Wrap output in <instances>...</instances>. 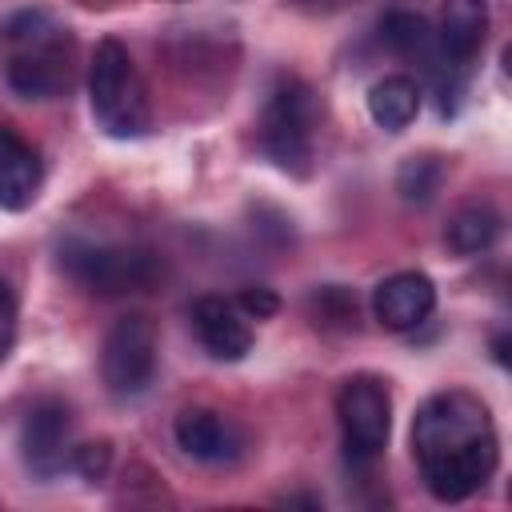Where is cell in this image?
<instances>
[{
	"label": "cell",
	"mask_w": 512,
	"mask_h": 512,
	"mask_svg": "<svg viewBox=\"0 0 512 512\" xmlns=\"http://www.w3.org/2000/svg\"><path fill=\"white\" fill-rule=\"evenodd\" d=\"M436 308V284L424 272H396L376 284L372 312L388 332H412L420 328Z\"/></svg>",
	"instance_id": "obj_8"
},
{
	"label": "cell",
	"mask_w": 512,
	"mask_h": 512,
	"mask_svg": "<svg viewBox=\"0 0 512 512\" xmlns=\"http://www.w3.org/2000/svg\"><path fill=\"white\" fill-rule=\"evenodd\" d=\"M100 376L116 400H136L156 376V324L144 312H128L112 324L100 352Z\"/></svg>",
	"instance_id": "obj_5"
},
{
	"label": "cell",
	"mask_w": 512,
	"mask_h": 512,
	"mask_svg": "<svg viewBox=\"0 0 512 512\" xmlns=\"http://www.w3.org/2000/svg\"><path fill=\"white\" fill-rule=\"evenodd\" d=\"M72 420L68 408L60 400H40L20 432V448H24V464L32 468V476L52 480L56 472H64V464L72 460Z\"/></svg>",
	"instance_id": "obj_7"
},
{
	"label": "cell",
	"mask_w": 512,
	"mask_h": 512,
	"mask_svg": "<svg viewBox=\"0 0 512 512\" xmlns=\"http://www.w3.org/2000/svg\"><path fill=\"white\" fill-rule=\"evenodd\" d=\"M380 36L396 56H432V28L420 12H408V8L388 12L380 24Z\"/></svg>",
	"instance_id": "obj_16"
},
{
	"label": "cell",
	"mask_w": 512,
	"mask_h": 512,
	"mask_svg": "<svg viewBox=\"0 0 512 512\" xmlns=\"http://www.w3.org/2000/svg\"><path fill=\"white\" fill-rule=\"evenodd\" d=\"M40 192V156L8 124H0V208L24 212Z\"/></svg>",
	"instance_id": "obj_11"
},
{
	"label": "cell",
	"mask_w": 512,
	"mask_h": 512,
	"mask_svg": "<svg viewBox=\"0 0 512 512\" xmlns=\"http://www.w3.org/2000/svg\"><path fill=\"white\" fill-rule=\"evenodd\" d=\"M8 84L24 100H48L68 88V48L48 52H12L8 60Z\"/></svg>",
	"instance_id": "obj_13"
},
{
	"label": "cell",
	"mask_w": 512,
	"mask_h": 512,
	"mask_svg": "<svg viewBox=\"0 0 512 512\" xmlns=\"http://www.w3.org/2000/svg\"><path fill=\"white\" fill-rule=\"evenodd\" d=\"M444 184V160L424 152V156H408L396 172V192L404 204H428Z\"/></svg>",
	"instance_id": "obj_17"
},
{
	"label": "cell",
	"mask_w": 512,
	"mask_h": 512,
	"mask_svg": "<svg viewBox=\"0 0 512 512\" xmlns=\"http://www.w3.org/2000/svg\"><path fill=\"white\" fill-rule=\"evenodd\" d=\"M12 340H16V296L12 284L0 276V364L12 352Z\"/></svg>",
	"instance_id": "obj_20"
},
{
	"label": "cell",
	"mask_w": 512,
	"mask_h": 512,
	"mask_svg": "<svg viewBox=\"0 0 512 512\" xmlns=\"http://www.w3.org/2000/svg\"><path fill=\"white\" fill-rule=\"evenodd\" d=\"M336 416L344 428V448L352 464H372L392 432V400L384 380L376 376H352L336 396Z\"/></svg>",
	"instance_id": "obj_6"
},
{
	"label": "cell",
	"mask_w": 512,
	"mask_h": 512,
	"mask_svg": "<svg viewBox=\"0 0 512 512\" xmlns=\"http://www.w3.org/2000/svg\"><path fill=\"white\" fill-rule=\"evenodd\" d=\"M312 304L320 308L324 324H348V320H356V300L344 288H320V296Z\"/></svg>",
	"instance_id": "obj_18"
},
{
	"label": "cell",
	"mask_w": 512,
	"mask_h": 512,
	"mask_svg": "<svg viewBox=\"0 0 512 512\" xmlns=\"http://www.w3.org/2000/svg\"><path fill=\"white\" fill-rule=\"evenodd\" d=\"M412 452L436 500H468L488 484L500 460L488 404L464 388L428 396L412 420Z\"/></svg>",
	"instance_id": "obj_1"
},
{
	"label": "cell",
	"mask_w": 512,
	"mask_h": 512,
	"mask_svg": "<svg viewBox=\"0 0 512 512\" xmlns=\"http://www.w3.org/2000/svg\"><path fill=\"white\" fill-rule=\"evenodd\" d=\"M368 112H372V120L380 128L404 132L416 120V112H420V84L412 76H404V72L376 80L368 88Z\"/></svg>",
	"instance_id": "obj_14"
},
{
	"label": "cell",
	"mask_w": 512,
	"mask_h": 512,
	"mask_svg": "<svg viewBox=\"0 0 512 512\" xmlns=\"http://www.w3.org/2000/svg\"><path fill=\"white\" fill-rule=\"evenodd\" d=\"M192 328L208 356L216 360H244L252 352V328L240 304L224 296H200L192 304Z\"/></svg>",
	"instance_id": "obj_9"
},
{
	"label": "cell",
	"mask_w": 512,
	"mask_h": 512,
	"mask_svg": "<svg viewBox=\"0 0 512 512\" xmlns=\"http://www.w3.org/2000/svg\"><path fill=\"white\" fill-rule=\"evenodd\" d=\"M504 348H508V340L500 336V340H496V360H500V364H508V352H504Z\"/></svg>",
	"instance_id": "obj_22"
},
{
	"label": "cell",
	"mask_w": 512,
	"mask_h": 512,
	"mask_svg": "<svg viewBox=\"0 0 512 512\" xmlns=\"http://www.w3.org/2000/svg\"><path fill=\"white\" fill-rule=\"evenodd\" d=\"M236 304H240L244 316H256V320H264V316H272V312L280 308V300H276L268 288H244Z\"/></svg>",
	"instance_id": "obj_21"
},
{
	"label": "cell",
	"mask_w": 512,
	"mask_h": 512,
	"mask_svg": "<svg viewBox=\"0 0 512 512\" xmlns=\"http://www.w3.org/2000/svg\"><path fill=\"white\" fill-rule=\"evenodd\" d=\"M488 36V4L484 0H444L440 8V48L448 64L464 68Z\"/></svg>",
	"instance_id": "obj_12"
},
{
	"label": "cell",
	"mask_w": 512,
	"mask_h": 512,
	"mask_svg": "<svg viewBox=\"0 0 512 512\" xmlns=\"http://www.w3.org/2000/svg\"><path fill=\"white\" fill-rule=\"evenodd\" d=\"M176 444L192 456V460H204V464H232L240 452H244V432L212 412V408H184L176 416Z\"/></svg>",
	"instance_id": "obj_10"
},
{
	"label": "cell",
	"mask_w": 512,
	"mask_h": 512,
	"mask_svg": "<svg viewBox=\"0 0 512 512\" xmlns=\"http://www.w3.org/2000/svg\"><path fill=\"white\" fill-rule=\"evenodd\" d=\"M60 268L92 296H128L144 292L160 264L144 248H116V244H92V240H64L60 244Z\"/></svg>",
	"instance_id": "obj_4"
},
{
	"label": "cell",
	"mask_w": 512,
	"mask_h": 512,
	"mask_svg": "<svg viewBox=\"0 0 512 512\" xmlns=\"http://www.w3.org/2000/svg\"><path fill=\"white\" fill-rule=\"evenodd\" d=\"M316 96L304 80L284 76L264 104L260 116V148L264 156L292 176H308L312 168V132H316Z\"/></svg>",
	"instance_id": "obj_3"
},
{
	"label": "cell",
	"mask_w": 512,
	"mask_h": 512,
	"mask_svg": "<svg viewBox=\"0 0 512 512\" xmlns=\"http://www.w3.org/2000/svg\"><path fill=\"white\" fill-rule=\"evenodd\" d=\"M108 460H112V448L100 440V444H80L72 448V468L84 476V480H100L108 472Z\"/></svg>",
	"instance_id": "obj_19"
},
{
	"label": "cell",
	"mask_w": 512,
	"mask_h": 512,
	"mask_svg": "<svg viewBox=\"0 0 512 512\" xmlns=\"http://www.w3.org/2000/svg\"><path fill=\"white\" fill-rule=\"evenodd\" d=\"M496 236H500V216H496V208H488V204H468V208H460V212L448 220V232H444V240H448V248H452L456 256H480V252H488V248L496 244Z\"/></svg>",
	"instance_id": "obj_15"
},
{
	"label": "cell",
	"mask_w": 512,
	"mask_h": 512,
	"mask_svg": "<svg viewBox=\"0 0 512 512\" xmlns=\"http://www.w3.org/2000/svg\"><path fill=\"white\" fill-rule=\"evenodd\" d=\"M88 100L96 124L116 140H136L152 124L144 80L120 40H100L88 68Z\"/></svg>",
	"instance_id": "obj_2"
}]
</instances>
